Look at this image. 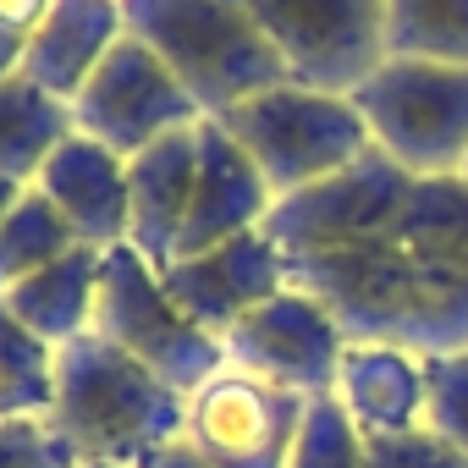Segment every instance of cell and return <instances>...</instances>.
Instances as JSON below:
<instances>
[{
	"mask_svg": "<svg viewBox=\"0 0 468 468\" xmlns=\"http://www.w3.org/2000/svg\"><path fill=\"white\" fill-rule=\"evenodd\" d=\"M424 358L386 342H347L336 369V402L364 435H402L424 424Z\"/></svg>",
	"mask_w": 468,
	"mask_h": 468,
	"instance_id": "cell-15",
	"label": "cell"
},
{
	"mask_svg": "<svg viewBox=\"0 0 468 468\" xmlns=\"http://www.w3.org/2000/svg\"><path fill=\"white\" fill-rule=\"evenodd\" d=\"M260 231L287 254V282L320 298L347 342L419 358L468 347V187L457 176H413L369 149L276 198Z\"/></svg>",
	"mask_w": 468,
	"mask_h": 468,
	"instance_id": "cell-1",
	"label": "cell"
},
{
	"mask_svg": "<svg viewBox=\"0 0 468 468\" xmlns=\"http://www.w3.org/2000/svg\"><path fill=\"white\" fill-rule=\"evenodd\" d=\"M56 0H0V28H12V34H34L45 17H50Z\"/></svg>",
	"mask_w": 468,
	"mask_h": 468,
	"instance_id": "cell-26",
	"label": "cell"
},
{
	"mask_svg": "<svg viewBox=\"0 0 468 468\" xmlns=\"http://www.w3.org/2000/svg\"><path fill=\"white\" fill-rule=\"evenodd\" d=\"M220 347L231 369H243L254 380H271L298 397H331L342 353H347V331L336 325V314L320 298L287 287L271 303H260L254 314H243L220 336Z\"/></svg>",
	"mask_w": 468,
	"mask_h": 468,
	"instance_id": "cell-10",
	"label": "cell"
},
{
	"mask_svg": "<svg viewBox=\"0 0 468 468\" xmlns=\"http://www.w3.org/2000/svg\"><path fill=\"white\" fill-rule=\"evenodd\" d=\"M72 133H78L72 105L56 100L50 89H39L28 72H12L6 83H0V176L34 187V176L45 171V160Z\"/></svg>",
	"mask_w": 468,
	"mask_h": 468,
	"instance_id": "cell-18",
	"label": "cell"
},
{
	"mask_svg": "<svg viewBox=\"0 0 468 468\" xmlns=\"http://www.w3.org/2000/svg\"><path fill=\"white\" fill-rule=\"evenodd\" d=\"M386 56L468 67V0H386Z\"/></svg>",
	"mask_w": 468,
	"mask_h": 468,
	"instance_id": "cell-19",
	"label": "cell"
},
{
	"mask_svg": "<svg viewBox=\"0 0 468 468\" xmlns=\"http://www.w3.org/2000/svg\"><path fill=\"white\" fill-rule=\"evenodd\" d=\"M94 336H105L111 347H122L127 358H138L149 375H160L171 391L193 397L209 375L226 369V347L220 336L198 331L165 292L160 271L133 249L116 243L105 249L100 265V298H94Z\"/></svg>",
	"mask_w": 468,
	"mask_h": 468,
	"instance_id": "cell-5",
	"label": "cell"
},
{
	"mask_svg": "<svg viewBox=\"0 0 468 468\" xmlns=\"http://www.w3.org/2000/svg\"><path fill=\"white\" fill-rule=\"evenodd\" d=\"M23 198V182H12V176H0V215H6L12 204Z\"/></svg>",
	"mask_w": 468,
	"mask_h": 468,
	"instance_id": "cell-29",
	"label": "cell"
},
{
	"mask_svg": "<svg viewBox=\"0 0 468 468\" xmlns=\"http://www.w3.org/2000/svg\"><path fill=\"white\" fill-rule=\"evenodd\" d=\"M23 56H28V34L0 28V83H6L12 72H23Z\"/></svg>",
	"mask_w": 468,
	"mask_h": 468,
	"instance_id": "cell-28",
	"label": "cell"
},
{
	"mask_svg": "<svg viewBox=\"0 0 468 468\" xmlns=\"http://www.w3.org/2000/svg\"><path fill=\"white\" fill-rule=\"evenodd\" d=\"M34 187L67 215L78 243H89V249L127 243V160L111 154L105 144L72 133L45 160V171L34 176Z\"/></svg>",
	"mask_w": 468,
	"mask_h": 468,
	"instance_id": "cell-14",
	"label": "cell"
},
{
	"mask_svg": "<svg viewBox=\"0 0 468 468\" xmlns=\"http://www.w3.org/2000/svg\"><path fill=\"white\" fill-rule=\"evenodd\" d=\"M72 122L83 138L105 144L111 154L133 160L149 144H160L165 133L198 127L204 111L193 105V94L171 78V67L133 34L116 39V50L100 61V72L78 89L72 100Z\"/></svg>",
	"mask_w": 468,
	"mask_h": 468,
	"instance_id": "cell-8",
	"label": "cell"
},
{
	"mask_svg": "<svg viewBox=\"0 0 468 468\" xmlns=\"http://www.w3.org/2000/svg\"><path fill=\"white\" fill-rule=\"evenodd\" d=\"M193 176H198V127L165 133L160 144L127 160V243L154 271L176 260V238L193 204Z\"/></svg>",
	"mask_w": 468,
	"mask_h": 468,
	"instance_id": "cell-13",
	"label": "cell"
},
{
	"mask_svg": "<svg viewBox=\"0 0 468 468\" xmlns=\"http://www.w3.org/2000/svg\"><path fill=\"white\" fill-rule=\"evenodd\" d=\"M303 413H309V397L226 364L187 397L182 441L209 468H287Z\"/></svg>",
	"mask_w": 468,
	"mask_h": 468,
	"instance_id": "cell-9",
	"label": "cell"
},
{
	"mask_svg": "<svg viewBox=\"0 0 468 468\" xmlns=\"http://www.w3.org/2000/svg\"><path fill=\"white\" fill-rule=\"evenodd\" d=\"M287 61V78L314 94L353 100L386 61V0H238Z\"/></svg>",
	"mask_w": 468,
	"mask_h": 468,
	"instance_id": "cell-7",
	"label": "cell"
},
{
	"mask_svg": "<svg viewBox=\"0 0 468 468\" xmlns=\"http://www.w3.org/2000/svg\"><path fill=\"white\" fill-rule=\"evenodd\" d=\"M171 303L209 336H226L243 314H254L260 303H271L276 292H287V254L265 238V231H243L209 254L176 260L160 271Z\"/></svg>",
	"mask_w": 468,
	"mask_h": 468,
	"instance_id": "cell-11",
	"label": "cell"
},
{
	"mask_svg": "<svg viewBox=\"0 0 468 468\" xmlns=\"http://www.w3.org/2000/svg\"><path fill=\"white\" fill-rule=\"evenodd\" d=\"M133 468H209L187 441H171V446H160V452H149L144 463H133Z\"/></svg>",
	"mask_w": 468,
	"mask_h": 468,
	"instance_id": "cell-27",
	"label": "cell"
},
{
	"mask_svg": "<svg viewBox=\"0 0 468 468\" xmlns=\"http://www.w3.org/2000/svg\"><path fill=\"white\" fill-rule=\"evenodd\" d=\"M0 468H83V463L45 413V419H0Z\"/></svg>",
	"mask_w": 468,
	"mask_h": 468,
	"instance_id": "cell-24",
	"label": "cell"
},
{
	"mask_svg": "<svg viewBox=\"0 0 468 468\" xmlns=\"http://www.w3.org/2000/svg\"><path fill=\"white\" fill-rule=\"evenodd\" d=\"M187 397L149 375L138 358L111 347L105 336H78L56 347V402L50 424L78 452V463L133 468L149 452L182 441Z\"/></svg>",
	"mask_w": 468,
	"mask_h": 468,
	"instance_id": "cell-2",
	"label": "cell"
},
{
	"mask_svg": "<svg viewBox=\"0 0 468 468\" xmlns=\"http://www.w3.org/2000/svg\"><path fill=\"white\" fill-rule=\"evenodd\" d=\"M100 265H105V249H67L61 260L39 265L34 276H23L17 287L0 292V303H6L39 342L50 347H67L78 336L94 331V298H100Z\"/></svg>",
	"mask_w": 468,
	"mask_h": 468,
	"instance_id": "cell-17",
	"label": "cell"
},
{
	"mask_svg": "<svg viewBox=\"0 0 468 468\" xmlns=\"http://www.w3.org/2000/svg\"><path fill=\"white\" fill-rule=\"evenodd\" d=\"M67 249H78L67 215L39 187H23V198L0 215V292L17 287L23 276H34L39 265L61 260Z\"/></svg>",
	"mask_w": 468,
	"mask_h": 468,
	"instance_id": "cell-20",
	"label": "cell"
},
{
	"mask_svg": "<svg viewBox=\"0 0 468 468\" xmlns=\"http://www.w3.org/2000/svg\"><path fill=\"white\" fill-rule=\"evenodd\" d=\"M56 402V347L0 303V419H45Z\"/></svg>",
	"mask_w": 468,
	"mask_h": 468,
	"instance_id": "cell-21",
	"label": "cell"
},
{
	"mask_svg": "<svg viewBox=\"0 0 468 468\" xmlns=\"http://www.w3.org/2000/svg\"><path fill=\"white\" fill-rule=\"evenodd\" d=\"M127 34L122 0H56L50 17L28 34V56L23 72L50 89L56 100H78V89L100 72V61L116 50V39Z\"/></svg>",
	"mask_w": 468,
	"mask_h": 468,
	"instance_id": "cell-16",
	"label": "cell"
},
{
	"mask_svg": "<svg viewBox=\"0 0 468 468\" xmlns=\"http://www.w3.org/2000/svg\"><path fill=\"white\" fill-rule=\"evenodd\" d=\"M209 122H220L226 138L260 165V176L271 182L276 198H292V193L347 171L353 160H364L375 149L353 100L314 94L298 83H276V89L231 105L226 116H209Z\"/></svg>",
	"mask_w": 468,
	"mask_h": 468,
	"instance_id": "cell-4",
	"label": "cell"
},
{
	"mask_svg": "<svg viewBox=\"0 0 468 468\" xmlns=\"http://www.w3.org/2000/svg\"><path fill=\"white\" fill-rule=\"evenodd\" d=\"M364 468H468V457L419 424L402 435H364Z\"/></svg>",
	"mask_w": 468,
	"mask_h": 468,
	"instance_id": "cell-25",
	"label": "cell"
},
{
	"mask_svg": "<svg viewBox=\"0 0 468 468\" xmlns=\"http://www.w3.org/2000/svg\"><path fill=\"white\" fill-rule=\"evenodd\" d=\"M353 105L386 160L413 176H457L468 160V67L386 56Z\"/></svg>",
	"mask_w": 468,
	"mask_h": 468,
	"instance_id": "cell-6",
	"label": "cell"
},
{
	"mask_svg": "<svg viewBox=\"0 0 468 468\" xmlns=\"http://www.w3.org/2000/svg\"><path fill=\"white\" fill-rule=\"evenodd\" d=\"M127 34L144 39L204 116H226L287 78V61L238 0H122Z\"/></svg>",
	"mask_w": 468,
	"mask_h": 468,
	"instance_id": "cell-3",
	"label": "cell"
},
{
	"mask_svg": "<svg viewBox=\"0 0 468 468\" xmlns=\"http://www.w3.org/2000/svg\"><path fill=\"white\" fill-rule=\"evenodd\" d=\"M83 468H116V463H83Z\"/></svg>",
	"mask_w": 468,
	"mask_h": 468,
	"instance_id": "cell-30",
	"label": "cell"
},
{
	"mask_svg": "<svg viewBox=\"0 0 468 468\" xmlns=\"http://www.w3.org/2000/svg\"><path fill=\"white\" fill-rule=\"evenodd\" d=\"M271 209H276V193L260 176V165L226 138L220 122L204 116L198 122V176H193V204L182 220V238H176V260L209 254L231 238H243V231H260Z\"/></svg>",
	"mask_w": 468,
	"mask_h": 468,
	"instance_id": "cell-12",
	"label": "cell"
},
{
	"mask_svg": "<svg viewBox=\"0 0 468 468\" xmlns=\"http://www.w3.org/2000/svg\"><path fill=\"white\" fill-rule=\"evenodd\" d=\"M424 380H430L424 424L468 457V347H463V353H435V358H424Z\"/></svg>",
	"mask_w": 468,
	"mask_h": 468,
	"instance_id": "cell-23",
	"label": "cell"
},
{
	"mask_svg": "<svg viewBox=\"0 0 468 468\" xmlns=\"http://www.w3.org/2000/svg\"><path fill=\"white\" fill-rule=\"evenodd\" d=\"M287 468H364V430L347 419V408L331 397H309L298 446Z\"/></svg>",
	"mask_w": 468,
	"mask_h": 468,
	"instance_id": "cell-22",
	"label": "cell"
}]
</instances>
